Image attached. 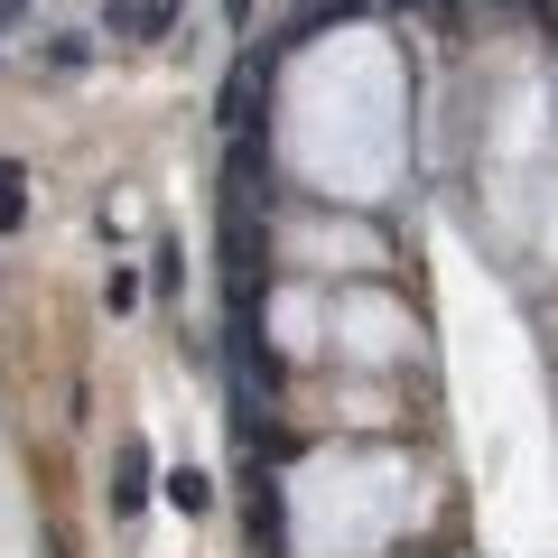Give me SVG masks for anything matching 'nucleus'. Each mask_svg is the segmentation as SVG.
Instances as JSON below:
<instances>
[{
	"label": "nucleus",
	"instance_id": "obj_1",
	"mask_svg": "<svg viewBox=\"0 0 558 558\" xmlns=\"http://www.w3.org/2000/svg\"><path fill=\"white\" fill-rule=\"evenodd\" d=\"M178 0H112V38H168Z\"/></svg>",
	"mask_w": 558,
	"mask_h": 558
},
{
	"label": "nucleus",
	"instance_id": "obj_3",
	"mask_svg": "<svg viewBox=\"0 0 558 558\" xmlns=\"http://www.w3.org/2000/svg\"><path fill=\"white\" fill-rule=\"evenodd\" d=\"M20 223H28V168L0 159V233H20Z\"/></svg>",
	"mask_w": 558,
	"mask_h": 558
},
{
	"label": "nucleus",
	"instance_id": "obj_5",
	"mask_svg": "<svg viewBox=\"0 0 558 558\" xmlns=\"http://www.w3.org/2000/svg\"><path fill=\"white\" fill-rule=\"evenodd\" d=\"M223 10H233V28H242V20H252V0H223Z\"/></svg>",
	"mask_w": 558,
	"mask_h": 558
},
{
	"label": "nucleus",
	"instance_id": "obj_2",
	"mask_svg": "<svg viewBox=\"0 0 558 558\" xmlns=\"http://www.w3.org/2000/svg\"><path fill=\"white\" fill-rule=\"evenodd\" d=\"M149 502V447H121V484H112V512H140Z\"/></svg>",
	"mask_w": 558,
	"mask_h": 558
},
{
	"label": "nucleus",
	"instance_id": "obj_4",
	"mask_svg": "<svg viewBox=\"0 0 558 558\" xmlns=\"http://www.w3.org/2000/svg\"><path fill=\"white\" fill-rule=\"evenodd\" d=\"M168 502H178V512H205V502H215V484H205L196 465H178V475H168Z\"/></svg>",
	"mask_w": 558,
	"mask_h": 558
}]
</instances>
